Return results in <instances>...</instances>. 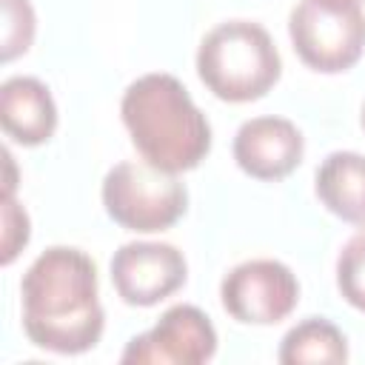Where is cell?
<instances>
[{"instance_id":"cell-11","label":"cell","mask_w":365,"mask_h":365,"mask_svg":"<svg viewBox=\"0 0 365 365\" xmlns=\"http://www.w3.org/2000/svg\"><path fill=\"white\" fill-rule=\"evenodd\" d=\"M317 197L345 222L365 225V157L356 151H334L317 168Z\"/></svg>"},{"instance_id":"cell-17","label":"cell","mask_w":365,"mask_h":365,"mask_svg":"<svg viewBox=\"0 0 365 365\" xmlns=\"http://www.w3.org/2000/svg\"><path fill=\"white\" fill-rule=\"evenodd\" d=\"M356 3H359V0H356Z\"/></svg>"},{"instance_id":"cell-10","label":"cell","mask_w":365,"mask_h":365,"mask_svg":"<svg viewBox=\"0 0 365 365\" xmlns=\"http://www.w3.org/2000/svg\"><path fill=\"white\" fill-rule=\"evenodd\" d=\"M0 123L23 145L46 143L57 128V106L46 83L23 74L9 77L0 86Z\"/></svg>"},{"instance_id":"cell-7","label":"cell","mask_w":365,"mask_h":365,"mask_svg":"<svg viewBox=\"0 0 365 365\" xmlns=\"http://www.w3.org/2000/svg\"><path fill=\"white\" fill-rule=\"evenodd\" d=\"M188 265L171 242H125L111 257L114 291L128 305H157L185 282Z\"/></svg>"},{"instance_id":"cell-5","label":"cell","mask_w":365,"mask_h":365,"mask_svg":"<svg viewBox=\"0 0 365 365\" xmlns=\"http://www.w3.org/2000/svg\"><path fill=\"white\" fill-rule=\"evenodd\" d=\"M288 34L305 66L336 74L365 51V14L356 0H299L288 17Z\"/></svg>"},{"instance_id":"cell-16","label":"cell","mask_w":365,"mask_h":365,"mask_svg":"<svg viewBox=\"0 0 365 365\" xmlns=\"http://www.w3.org/2000/svg\"><path fill=\"white\" fill-rule=\"evenodd\" d=\"M362 128H365V103H362Z\"/></svg>"},{"instance_id":"cell-14","label":"cell","mask_w":365,"mask_h":365,"mask_svg":"<svg viewBox=\"0 0 365 365\" xmlns=\"http://www.w3.org/2000/svg\"><path fill=\"white\" fill-rule=\"evenodd\" d=\"M34 40V9L29 0H3V60L29 51Z\"/></svg>"},{"instance_id":"cell-13","label":"cell","mask_w":365,"mask_h":365,"mask_svg":"<svg viewBox=\"0 0 365 365\" xmlns=\"http://www.w3.org/2000/svg\"><path fill=\"white\" fill-rule=\"evenodd\" d=\"M336 288L354 308L365 311V231L354 234L336 257Z\"/></svg>"},{"instance_id":"cell-9","label":"cell","mask_w":365,"mask_h":365,"mask_svg":"<svg viewBox=\"0 0 365 365\" xmlns=\"http://www.w3.org/2000/svg\"><path fill=\"white\" fill-rule=\"evenodd\" d=\"M305 154L302 131L285 117H254L245 120L234 137L237 165L257 180L288 177Z\"/></svg>"},{"instance_id":"cell-15","label":"cell","mask_w":365,"mask_h":365,"mask_svg":"<svg viewBox=\"0 0 365 365\" xmlns=\"http://www.w3.org/2000/svg\"><path fill=\"white\" fill-rule=\"evenodd\" d=\"M29 214L17 205L14 200V191H6V200H3V265H9L20 251L23 245L29 242Z\"/></svg>"},{"instance_id":"cell-12","label":"cell","mask_w":365,"mask_h":365,"mask_svg":"<svg viewBox=\"0 0 365 365\" xmlns=\"http://www.w3.org/2000/svg\"><path fill=\"white\" fill-rule=\"evenodd\" d=\"M348 359V342L342 331L328 322L325 317H308L299 325H294L279 345V362L282 365H302V362H345Z\"/></svg>"},{"instance_id":"cell-6","label":"cell","mask_w":365,"mask_h":365,"mask_svg":"<svg viewBox=\"0 0 365 365\" xmlns=\"http://www.w3.org/2000/svg\"><path fill=\"white\" fill-rule=\"evenodd\" d=\"M220 297L237 322L277 325L297 308L299 282L279 259H248L222 277Z\"/></svg>"},{"instance_id":"cell-3","label":"cell","mask_w":365,"mask_h":365,"mask_svg":"<svg viewBox=\"0 0 365 365\" xmlns=\"http://www.w3.org/2000/svg\"><path fill=\"white\" fill-rule=\"evenodd\" d=\"M197 74L220 100L248 103L274 88L282 74V60L259 23L225 20L202 37L197 48Z\"/></svg>"},{"instance_id":"cell-1","label":"cell","mask_w":365,"mask_h":365,"mask_svg":"<svg viewBox=\"0 0 365 365\" xmlns=\"http://www.w3.org/2000/svg\"><path fill=\"white\" fill-rule=\"evenodd\" d=\"M23 331L54 354H83L103 336V305L97 299V265L71 245L46 248L20 279Z\"/></svg>"},{"instance_id":"cell-8","label":"cell","mask_w":365,"mask_h":365,"mask_svg":"<svg viewBox=\"0 0 365 365\" xmlns=\"http://www.w3.org/2000/svg\"><path fill=\"white\" fill-rule=\"evenodd\" d=\"M217 354V331L197 305H171L151 331L134 336L123 362L202 365Z\"/></svg>"},{"instance_id":"cell-2","label":"cell","mask_w":365,"mask_h":365,"mask_svg":"<svg viewBox=\"0 0 365 365\" xmlns=\"http://www.w3.org/2000/svg\"><path fill=\"white\" fill-rule=\"evenodd\" d=\"M120 114L143 160L165 171L197 168L211 148V125L174 74L137 77L123 94Z\"/></svg>"},{"instance_id":"cell-4","label":"cell","mask_w":365,"mask_h":365,"mask_svg":"<svg viewBox=\"0 0 365 365\" xmlns=\"http://www.w3.org/2000/svg\"><path fill=\"white\" fill-rule=\"evenodd\" d=\"M103 205L128 231L151 234L171 228L188 208V191L174 171L148 160L117 163L103 180Z\"/></svg>"}]
</instances>
